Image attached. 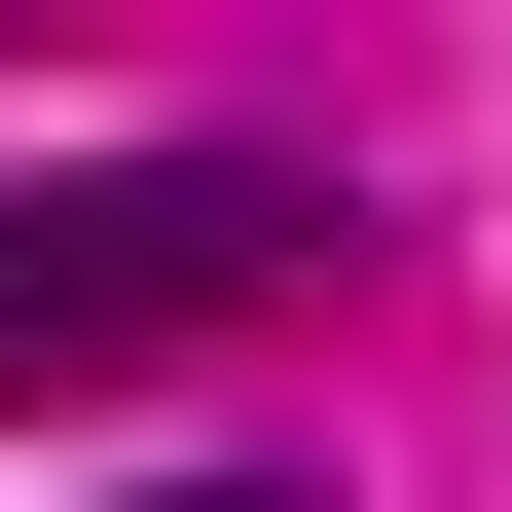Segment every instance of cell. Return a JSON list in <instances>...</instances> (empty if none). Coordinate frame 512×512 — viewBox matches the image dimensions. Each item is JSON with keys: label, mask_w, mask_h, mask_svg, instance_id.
Returning <instances> with one entry per match:
<instances>
[{"label": "cell", "mask_w": 512, "mask_h": 512, "mask_svg": "<svg viewBox=\"0 0 512 512\" xmlns=\"http://www.w3.org/2000/svg\"><path fill=\"white\" fill-rule=\"evenodd\" d=\"M183 512H293V476H183Z\"/></svg>", "instance_id": "2"}, {"label": "cell", "mask_w": 512, "mask_h": 512, "mask_svg": "<svg viewBox=\"0 0 512 512\" xmlns=\"http://www.w3.org/2000/svg\"><path fill=\"white\" fill-rule=\"evenodd\" d=\"M330 256V147H74V183H0V403H110V366L256 330Z\"/></svg>", "instance_id": "1"}]
</instances>
